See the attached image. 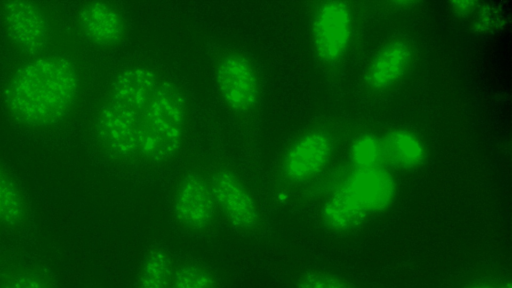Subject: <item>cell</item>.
Returning <instances> with one entry per match:
<instances>
[{"instance_id": "cell-5", "label": "cell", "mask_w": 512, "mask_h": 288, "mask_svg": "<svg viewBox=\"0 0 512 288\" xmlns=\"http://www.w3.org/2000/svg\"><path fill=\"white\" fill-rule=\"evenodd\" d=\"M174 223L192 235L211 233L219 216L206 165L198 158L186 161L175 175L169 196Z\"/></svg>"}, {"instance_id": "cell-10", "label": "cell", "mask_w": 512, "mask_h": 288, "mask_svg": "<svg viewBox=\"0 0 512 288\" xmlns=\"http://www.w3.org/2000/svg\"><path fill=\"white\" fill-rule=\"evenodd\" d=\"M80 26L86 37L104 47L120 45L127 36V22L123 13L107 2H88L79 12Z\"/></svg>"}, {"instance_id": "cell-18", "label": "cell", "mask_w": 512, "mask_h": 288, "mask_svg": "<svg viewBox=\"0 0 512 288\" xmlns=\"http://www.w3.org/2000/svg\"><path fill=\"white\" fill-rule=\"evenodd\" d=\"M296 288H356V286L336 274L311 270L297 278Z\"/></svg>"}, {"instance_id": "cell-19", "label": "cell", "mask_w": 512, "mask_h": 288, "mask_svg": "<svg viewBox=\"0 0 512 288\" xmlns=\"http://www.w3.org/2000/svg\"><path fill=\"white\" fill-rule=\"evenodd\" d=\"M495 13L488 8L484 9L482 13L478 16V21L476 25L479 27V30H490V28L497 25Z\"/></svg>"}, {"instance_id": "cell-6", "label": "cell", "mask_w": 512, "mask_h": 288, "mask_svg": "<svg viewBox=\"0 0 512 288\" xmlns=\"http://www.w3.org/2000/svg\"><path fill=\"white\" fill-rule=\"evenodd\" d=\"M205 165L219 216L242 235H260L264 230V216L240 173L232 164L220 158L206 161Z\"/></svg>"}, {"instance_id": "cell-15", "label": "cell", "mask_w": 512, "mask_h": 288, "mask_svg": "<svg viewBox=\"0 0 512 288\" xmlns=\"http://www.w3.org/2000/svg\"><path fill=\"white\" fill-rule=\"evenodd\" d=\"M174 264L166 248L147 249L141 261L135 288H170Z\"/></svg>"}, {"instance_id": "cell-14", "label": "cell", "mask_w": 512, "mask_h": 288, "mask_svg": "<svg viewBox=\"0 0 512 288\" xmlns=\"http://www.w3.org/2000/svg\"><path fill=\"white\" fill-rule=\"evenodd\" d=\"M29 206L20 185L0 166V228L17 231L26 226Z\"/></svg>"}, {"instance_id": "cell-12", "label": "cell", "mask_w": 512, "mask_h": 288, "mask_svg": "<svg viewBox=\"0 0 512 288\" xmlns=\"http://www.w3.org/2000/svg\"><path fill=\"white\" fill-rule=\"evenodd\" d=\"M0 288H58L53 275L36 261L0 254Z\"/></svg>"}, {"instance_id": "cell-16", "label": "cell", "mask_w": 512, "mask_h": 288, "mask_svg": "<svg viewBox=\"0 0 512 288\" xmlns=\"http://www.w3.org/2000/svg\"><path fill=\"white\" fill-rule=\"evenodd\" d=\"M170 288H218V279L204 262L183 259L174 265Z\"/></svg>"}, {"instance_id": "cell-9", "label": "cell", "mask_w": 512, "mask_h": 288, "mask_svg": "<svg viewBox=\"0 0 512 288\" xmlns=\"http://www.w3.org/2000/svg\"><path fill=\"white\" fill-rule=\"evenodd\" d=\"M3 23L12 41L23 51L39 52L48 42L45 15L32 2L8 1L2 8Z\"/></svg>"}, {"instance_id": "cell-21", "label": "cell", "mask_w": 512, "mask_h": 288, "mask_svg": "<svg viewBox=\"0 0 512 288\" xmlns=\"http://www.w3.org/2000/svg\"><path fill=\"white\" fill-rule=\"evenodd\" d=\"M466 288H496V287H493L492 285L487 284V283H475V284L469 285Z\"/></svg>"}, {"instance_id": "cell-20", "label": "cell", "mask_w": 512, "mask_h": 288, "mask_svg": "<svg viewBox=\"0 0 512 288\" xmlns=\"http://www.w3.org/2000/svg\"><path fill=\"white\" fill-rule=\"evenodd\" d=\"M477 5L474 1H453L451 2L452 10L461 16H465L472 12Z\"/></svg>"}, {"instance_id": "cell-8", "label": "cell", "mask_w": 512, "mask_h": 288, "mask_svg": "<svg viewBox=\"0 0 512 288\" xmlns=\"http://www.w3.org/2000/svg\"><path fill=\"white\" fill-rule=\"evenodd\" d=\"M353 30L351 7L345 1L320 3L310 22L311 43L317 58L332 64L347 52Z\"/></svg>"}, {"instance_id": "cell-22", "label": "cell", "mask_w": 512, "mask_h": 288, "mask_svg": "<svg viewBox=\"0 0 512 288\" xmlns=\"http://www.w3.org/2000/svg\"><path fill=\"white\" fill-rule=\"evenodd\" d=\"M496 288H512L510 282L502 283L501 285L497 286Z\"/></svg>"}, {"instance_id": "cell-3", "label": "cell", "mask_w": 512, "mask_h": 288, "mask_svg": "<svg viewBox=\"0 0 512 288\" xmlns=\"http://www.w3.org/2000/svg\"><path fill=\"white\" fill-rule=\"evenodd\" d=\"M396 195L397 182L387 169L353 168L323 202L320 218L328 230L348 232L388 210Z\"/></svg>"}, {"instance_id": "cell-1", "label": "cell", "mask_w": 512, "mask_h": 288, "mask_svg": "<svg viewBox=\"0 0 512 288\" xmlns=\"http://www.w3.org/2000/svg\"><path fill=\"white\" fill-rule=\"evenodd\" d=\"M192 113L183 87L162 69L142 62L111 78L94 120L105 155L131 174L162 171L183 154Z\"/></svg>"}, {"instance_id": "cell-13", "label": "cell", "mask_w": 512, "mask_h": 288, "mask_svg": "<svg viewBox=\"0 0 512 288\" xmlns=\"http://www.w3.org/2000/svg\"><path fill=\"white\" fill-rule=\"evenodd\" d=\"M384 162L399 169L419 167L425 158L422 141L407 129H393L381 138Z\"/></svg>"}, {"instance_id": "cell-11", "label": "cell", "mask_w": 512, "mask_h": 288, "mask_svg": "<svg viewBox=\"0 0 512 288\" xmlns=\"http://www.w3.org/2000/svg\"><path fill=\"white\" fill-rule=\"evenodd\" d=\"M411 46L403 40H393L380 48L369 62L364 79L376 90L386 89L398 82L412 62Z\"/></svg>"}, {"instance_id": "cell-4", "label": "cell", "mask_w": 512, "mask_h": 288, "mask_svg": "<svg viewBox=\"0 0 512 288\" xmlns=\"http://www.w3.org/2000/svg\"><path fill=\"white\" fill-rule=\"evenodd\" d=\"M215 85L224 106L236 122L251 128L262 103L260 73L248 53L235 47L219 49L213 60Z\"/></svg>"}, {"instance_id": "cell-7", "label": "cell", "mask_w": 512, "mask_h": 288, "mask_svg": "<svg viewBox=\"0 0 512 288\" xmlns=\"http://www.w3.org/2000/svg\"><path fill=\"white\" fill-rule=\"evenodd\" d=\"M332 152V140L322 130H307L295 137L274 167L275 193L278 195L283 187L299 186L316 177L328 164Z\"/></svg>"}, {"instance_id": "cell-2", "label": "cell", "mask_w": 512, "mask_h": 288, "mask_svg": "<svg viewBox=\"0 0 512 288\" xmlns=\"http://www.w3.org/2000/svg\"><path fill=\"white\" fill-rule=\"evenodd\" d=\"M76 66L67 58L49 55L22 66L5 92L10 113L30 126H46L61 120L79 94Z\"/></svg>"}, {"instance_id": "cell-17", "label": "cell", "mask_w": 512, "mask_h": 288, "mask_svg": "<svg viewBox=\"0 0 512 288\" xmlns=\"http://www.w3.org/2000/svg\"><path fill=\"white\" fill-rule=\"evenodd\" d=\"M349 158L354 168H373L384 163L381 138L371 133L358 135L351 142Z\"/></svg>"}]
</instances>
